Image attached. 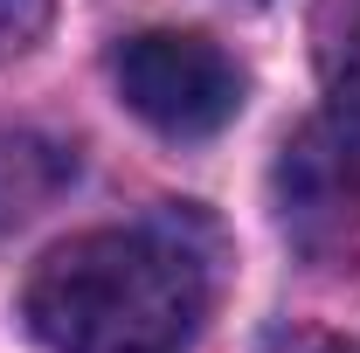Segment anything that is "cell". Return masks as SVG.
<instances>
[{
  "label": "cell",
  "instance_id": "obj_5",
  "mask_svg": "<svg viewBox=\"0 0 360 353\" xmlns=\"http://www.w3.org/2000/svg\"><path fill=\"white\" fill-rule=\"evenodd\" d=\"M49 14H56V0H0V63H14L42 42Z\"/></svg>",
  "mask_w": 360,
  "mask_h": 353
},
{
  "label": "cell",
  "instance_id": "obj_6",
  "mask_svg": "<svg viewBox=\"0 0 360 353\" xmlns=\"http://www.w3.org/2000/svg\"><path fill=\"white\" fill-rule=\"evenodd\" d=\"M264 353H360V340H333V333H277Z\"/></svg>",
  "mask_w": 360,
  "mask_h": 353
},
{
  "label": "cell",
  "instance_id": "obj_3",
  "mask_svg": "<svg viewBox=\"0 0 360 353\" xmlns=\"http://www.w3.org/2000/svg\"><path fill=\"white\" fill-rule=\"evenodd\" d=\"M77 180V146L49 132H0V236L56 208Z\"/></svg>",
  "mask_w": 360,
  "mask_h": 353
},
{
  "label": "cell",
  "instance_id": "obj_1",
  "mask_svg": "<svg viewBox=\"0 0 360 353\" xmlns=\"http://www.w3.org/2000/svg\"><path fill=\"white\" fill-rule=\"evenodd\" d=\"M208 298V236L187 215H167L56 243L21 291V319L42 353H180L201 333Z\"/></svg>",
  "mask_w": 360,
  "mask_h": 353
},
{
  "label": "cell",
  "instance_id": "obj_4",
  "mask_svg": "<svg viewBox=\"0 0 360 353\" xmlns=\"http://www.w3.org/2000/svg\"><path fill=\"white\" fill-rule=\"evenodd\" d=\"M326 132H333V160H340V174H354V180H360V35L340 49V63H333Z\"/></svg>",
  "mask_w": 360,
  "mask_h": 353
},
{
  "label": "cell",
  "instance_id": "obj_2",
  "mask_svg": "<svg viewBox=\"0 0 360 353\" xmlns=\"http://www.w3.org/2000/svg\"><path fill=\"white\" fill-rule=\"evenodd\" d=\"M118 97L167 139H215L243 111V70L208 35L187 28H146L111 56Z\"/></svg>",
  "mask_w": 360,
  "mask_h": 353
}]
</instances>
